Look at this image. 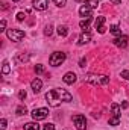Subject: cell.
Masks as SVG:
<instances>
[{
    "label": "cell",
    "mask_w": 129,
    "mask_h": 130,
    "mask_svg": "<svg viewBox=\"0 0 129 130\" xmlns=\"http://www.w3.org/2000/svg\"><path fill=\"white\" fill-rule=\"evenodd\" d=\"M71 98H73V95L62 88H53L46 94V100H47L49 106H52V107H56L64 101H71Z\"/></svg>",
    "instance_id": "cell-1"
},
{
    "label": "cell",
    "mask_w": 129,
    "mask_h": 130,
    "mask_svg": "<svg viewBox=\"0 0 129 130\" xmlns=\"http://www.w3.org/2000/svg\"><path fill=\"white\" fill-rule=\"evenodd\" d=\"M85 80L88 83H91L93 86H105L109 83V77L108 76H102V74H88L85 77Z\"/></svg>",
    "instance_id": "cell-2"
},
{
    "label": "cell",
    "mask_w": 129,
    "mask_h": 130,
    "mask_svg": "<svg viewBox=\"0 0 129 130\" xmlns=\"http://www.w3.org/2000/svg\"><path fill=\"white\" fill-rule=\"evenodd\" d=\"M111 112H112V117L109 118V126H119L120 124V106L117 103H112Z\"/></svg>",
    "instance_id": "cell-3"
},
{
    "label": "cell",
    "mask_w": 129,
    "mask_h": 130,
    "mask_svg": "<svg viewBox=\"0 0 129 130\" xmlns=\"http://www.w3.org/2000/svg\"><path fill=\"white\" fill-rule=\"evenodd\" d=\"M64 61H65V53H62V52H55L49 58V62H50L52 67H59L61 64H64Z\"/></svg>",
    "instance_id": "cell-4"
},
{
    "label": "cell",
    "mask_w": 129,
    "mask_h": 130,
    "mask_svg": "<svg viewBox=\"0 0 129 130\" xmlns=\"http://www.w3.org/2000/svg\"><path fill=\"white\" fill-rule=\"evenodd\" d=\"M6 35H8V38H9L11 41H14V42H20V41L24 38V32L20 30V29H8V30H6Z\"/></svg>",
    "instance_id": "cell-5"
},
{
    "label": "cell",
    "mask_w": 129,
    "mask_h": 130,
    "mask_svg": "<svg viewBox=\"0 0 129 130\" xmlns=\"http://www.w3.org/2000/svg\"><path fill=\"white\" fill-rule=\"evenodd\" d=\"M49 115V109L46 107H40V109H35L32 112V118L35 121H40V120H46Z\"/></svg>",
    "instance_id": "cell-6"
},
{
    "label": "cell",
    "mask_w": 129,
    "mask_h": 130,
    "mask_svg": "<svg viewBox=\"0 0 129 130\" xmlns=\"http://www.w3.org/2000/svg\"><path fill=\"white\" fill-rule=\"evenodd\" d=\"M73 123H74V126H76L78 130H85L87 129V120H85L84 115H74V117H73Z\"/></svg>",
    "instance_id": "cell-7"
},
{
    "label": "cell",
    "mask_w": 129,
    "mask_h": 130,
    "mask_svg": "<svg viewBox=\"0 0 129 130\" xmlns=\"http://www.w3.org/2000/svg\"><path fill=\"white\" fill-rule=\"evenodd\" d=\"M117 47H120V48H126L129 44V38L126 36V35H122V36H117L114 41H112Z\"/></svg>",
    "instance_id": "cell-8"
},
{
    "label": "cell",
    "mask_w": 129,
    "mask_h": 130,
    "mask_svg": "<svg viewBox=\"0 0 129 130\" xmlns=\"http://www.w3.org/2000/svg\"><path fill=\"white\" fill-rule=\"evenodd\" d=\"M79 15L81 17H85V18H93V9L87 5H82L79 8Z\"/></svg>",
    "instance_id": "cell-9"
},
{
    "label": "cell",
    "mask_w": 129,
    "mask_h": 130,
    "mask_svg": "<svg viewBox=\"0 0 129 130\" xmlns=\"http://www.w3.org/2000/svg\"><path fill=\"white\" fill-rule=\"evenodd\" d=\"M94 27L99 33H105L106 27H105V17H97L94 21Z\"/></svg>",
    "instance_id": "cell-10"
},
{
    "label": "cell",
    "mask_w": 129,
    "mask_h": 130,
    "mask_svg": "<svg viewBox=\"0 0 129 130\" xmlns=\"http://www.w3.org/2000/svg\"><path fill=\"white\" fill-rule=\"evenodd\" d=\"M32 5L36 11H46L47 5H49V0H33Z\"/></svg>",
    "instance_id": "cell-11"
},
{
    "label": "cell",
    "mask_w": 129,
    "mask_h": 130,
    "mask_svg": "<svg viewBox=\"0 0 129 130\" xmlns=\"http://www.w3.org/2000/svg\"><path fill=\"white\" fill-rule=\"evenodd\" d=\"M76 74L74 73H71V71H68V73H65L64 77H62V80H64V83H67V85H73L74 82H76Z\"/></svg>",
    "instance_id": "cell-12"
},
{
    "label": "cell",
    "mask_w": 129,
    "mask_h": 130,
    "mask_svg": "<svg viewBox=\"0 0 129 130\" xmlns=\"http://www.w3.org/2000/svg\"><path fill=\"white\" fill-rule=\"evenodd\" d=\"M31 88H32V91L35 94H38L41 91V88H43V82L40 79H33L32 82H31Z\"/></svg>",
    "instance_id": "cell-13"
},
{
    "label": "cell",
    "mask_w": 129,
    "mask_h": 130,
    "mask_svg": "<svg viewBox=\"0 0 129 130\" xmlns=\"http://www.w3.org/2000/svg\"><path fill=\"white\" fill-rule=\"evenodd\" d=\"M88 41H91V36H90V33H88V32H84L81 36H79V41H78V44H79V45H84V44H87Z\"/></svg>",
    "instance_id": "cell-14"
},
{
    "label": "cell",
    "mask_w": 129,
    "mask_h": 130,
    "mask_svg": "<svg viewBox=\"0 0 129 130\" xmlns=\"http://www.w3.org/2000/svg\"><path fill=\"white\" fill-rule=\"evenodd\" d=\"M90 23H91V18H87V20H82L79 23V27L84 30V32H88L90 30Z\"/></svg>",
    "instance_id": "cell-15"
},
{
    "label": "cell",
    "mask_w": 129,
    "mask_h": 130,
    "mask_svg": "<svg viewBox=\"0 0 129 130\" xmlns=\"http://www.w3.org/2000/svg\"><path fill=\"white\" fill-rule=\"evenodd\" d=\"M109 32L112 33V35H114L115 38H117V36H122V29H120V27H119L117 24H114V26H111V30H109Z\"/></svg>",
    "instance_id": "cell-16"
},
{
    "label": "cell",
    "mask_w": 129,
    "mask_h": 130,
    "mask_svg": "<svg viewBox=\"0 0 129 130\" xmlns=\"http://www.w3.org/2000/svg\"><path fill=\"white\" fill-rule=\"evenodd\" d=\"M58 35L59 36H67L68 35V27L64 26V24L62 26H58Z\"/></svg>",
    "instance_id": "cell-17"
},
{
    "label": "cell",
    "mask_w": 129,
    "mask_h": 130,
    "mask_svg": "<svg viewBox=\"0 0 129 130\" xmlns=\"http://www.w3.org/2000/svg\"><path fill=\"white\" fill-rule=\"evenodd\" d=\"M24 130H40V126L36 124V123H28V124H24Z\"/></svg>",
    "instance_id": "cell-18"
},
{
    "label": "cell",
    "mask_w": 129,
    "mask_h": 130,
    "mask_svg": "<svg viewBox=\"0 0 129 130\" xmlns=\"http://www.w3.org/2000/svg\"><path fill=\"white\" fill-rule=\"evenodd\" d=\"M84 3L87 5V6H90L91 9H94L99 6V0H84Z\"/></svg>",
    "instance_id": "cell-19"
},
{
    "label": "cell",
    "mask_w": 129,
    "mask_h": 130,
    "mask_svg": "<svg viewBox=\"0 0 129 130\" xmlns=\"http://www.w3.org/2000/svg\"><path fill=\"white\" fill-rule=\"evenodd\" d=\"M9 71H11L9 62H8V61H3V67H2V74H9Z\"/></svg>",
    "instance_id": "cell-20"
},
{
    "label": "cell",
    "mask_w": 129,
    "mask_h": 130,
    "mask_svg": "<svg viewBox=\"0 0 129 130\" xmlns=\"http://www.w3.org/2000/svg\"><path fill=\"white\" fill-rule=\"evenodd\" d=\"M15 113H17V115H26V113H28L26 106H18V107H17V110H15Z\"/></svg>",
    "instance_id": "cell-21"
},
{
    "label": "cell",
    "mask_w": 129,
    "mask_h": 130,
    "mask_svg": "<svg viewBox=\"0 0 129 130\" xmlns=\"http://www.w3.org/2000/svg\"><path fill=\"white\" fill-rule=\"evenodd\" d=\"M52 32H53V26H52V24L46 26V29H44V35H46V36H50Z\"/></svg>",
    "instance_id": "cell-22"
},
{
    "label": "cell",
    "mask_w": 129,
    "mask_h": 130,
    "mask_svg": "<svg viewBox=\"0 0 129 130\" xmlns=\"http://www.w3.org/2000/svg\"><path fill=\"white\" fill-rule=\"evenodd\" d=\"M35 73H36V74H43V73H44V67L41 64L35 65Z\"/></svg>",
    "instance_id": "cell-23"
},
{
    "label": "cell",
    "mask_w": 129,
    "mask_h": 130,
    "mask_svg": "<svg viewBox=\"0 0 129 130\" xmlns=\"http://www.w3.org/2000/svg\"><path fill=\"white\" fill-rule=\"evenodd\" d=\"M120 77H123L125 80H129V70H123L120 73Z\"/></svg>",
    "instance_id": "cell-24"
},
{
    "label": "cell",
    "mask_w": 129,
    "mask_h": 130,
    "mask_svg": "<svg viewBox=\"0 0 129 130\" xmlns=\"http://www.w3.org/2000/svg\"><path fill=\"white\" fill-rule=\"evenodd\" d=\"M53 3H55L56 6H59V8H62V6H65V3H67V0H53Z\"/></svg>",
    "instance_id": "cell-25"
},
{
    "label": "cell",
    "mask_w": 129,
    "mask_h": 130,
    "mask_svg": "<svg viewBox=\"0 0 129 130\" xmlns=\"http://www.w3.org/2000/svg\"><path fill=\"white\" fill-rule=\"evenodd\" d=\"M43 130H55V126L53 124H44V127H43Z\"/></svg>",
    "instance_id": "cell-26"
},
{
    "label": "cell",
    "mask_w": 129,
    "mask_h": 130,
    "mask_svg": "<svg viewBox=\"0 0 129 130\" xmlns=\"http://www.w3.org/2000/svg\"><path fill=\"white\" fill-rule=\"evenodd\" d=\"M24 17H26V15H24L23 12H18V14H17V21H23Z\"/></svg>",
    "instance_id": "cell-27"
},
{
    "label": "cell",
    "mask_w": 129,
    "mask_h": 130,
    "mask_svg": "<svg viewBox=\"0 0 129 130\" xmlns=\"http://www.w3.org/2000/svg\"><path fill=\"white\" fill-rule=\"evenodd\" d=\"M5 30H6V21L2 20V23H0V32H5Z\"/></svg>",
    "instance_id": "cell-28"
},
{
    "label": "cell",
    "mask_w": 129,
    "mask_h": 130,
    "mask_svg": "<svg viewBox=\"0 0 129 130\" xmlns=\"http://www.w3.org/2000/svg\"><path fill=\"white\" fill-rule=\"evenodd\" d=\"M28 59H29V55H20V56H18V61H23V62H24V61H28Z\"/></svg>",
    "instance_id": "cell-29"
},
{
    "label": "cell",
    "mask_w": 129,
    "mask_h": 130,
    "mask_svg": "<svg viewBox=\"0 0 129 130\" xmlns=\"http://www.w3.org/2000/svg\"><path fill=\"white\" fill-rule=\"evenodd\" d=\"M18 98H20V100H24V98H26V91H20V92H18Z\"/></svg>",
    "instance_id": "cell-30"
},
{
    "label": "cell",
    "mask_w": 129,
    "mask_h": 130,
    "mask_svg": "<svg viewBox=\"0 0 129 130\" xmlns=\"http://www.w3.org/2000/svg\"><path fill=\"white\" fill-rule=\"evenodd\" d=\"M6 124H8V123H6V120L3 118V120L0 121V127H2V129H6Z\"/></svg>",
    "instance_id": "cell-31"
},
{
    "label": "cell",
    "mask_w": 129,
    "mask_h": 130,
    "mask_svg": "<svg viewBox=\"0 0 129 130\" xmlns=\"http://www.w3.org/2000/svg\"><path fill=\"white\" fill-rule=\"evenodd\" d=\"M85 64H87V59H85V58H82V59H81V62H79V67H85Z\"/></svg>",
    "instance_id": "cell-32"
},
{
    "label": "cell",
    "mask_w": 129,
    "mask_h": 130,
    "mask_svg": "<svg viewBox=\"0 0 129 130\" xmlns=\"http://www.w3.org/2000/svg\"><path fill=\"white\" fill-rule=\"evenodd\" d=\"M122 107H123V109H126V107H128V103H126V101H123V103H122Z\"/></svg>",
    "instance_id": "cell-33"
},
{
    "label": "cell",
    "mask_w": 129,
    "mask_h": 130,
    "mask_svg": "<svg viewBox=\"0 0 129 130\" xmlns=\"http://www.w3.org/2000/svg\"><path fill=\"white\" fill-rule=\"evenodd\" d=\"M111 2H112V3H114V5H119V3H120V2H122V0H111Z\"/></svg>",
    "instance_id": "cell-34"
},
{
    "label": "cell",
    "mask_w": 129,
    "mask_h": 130,
    "mask_svg": "<svg viewBox=\"0 0 129 130\" xmlns=\"http://www.w3.org/2000/svg\"><path fill=\"white\" fill-rule=\"evenodd\" d=\"M12 2H18V0H12Z\"/></svg>",
    "instance_id": "cell-35"
},
{
    "label": "cell",
    "mask_w": 129,
    "mask_h": 130,
    "mask_svg": "<svg viewBox=\"0 0 129 130\" xmlns=\"http://www.w3.org/2000/svg\"><path fill=\"white\" fill-rule=\"evenodd\" d=\"M76 2H81V0H76Z\"/></svg>",
    "instance_id": "cell-36"
}]
</instances>
